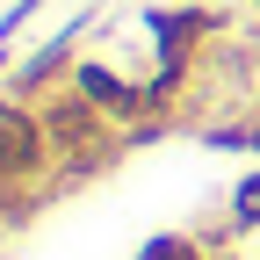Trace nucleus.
Wrapping results in <instances>:
<instances>
[{
  "label": "nucleus",
  "mask_w": 260,
  "mask_h": 260,
  "mask_svg": "<svg viewBox=\"0 0 260 260\" xmlns=\"http://www.w3.org/2000/svg\"><path fill=\"white\" fill-rule=\"evenodd\" d=\"M138 260H210V239L203 232H159L138 246Z\"/></svg>",
  "instance_id": "nucleus-2"
},
{
  "label": "nucleus",
  "mask_w": 260,
  "mask_h": 260,
  "mask_svg": "<svg viewBox=\"0 0 260 260\" xmlns=\"http://www.w3.org/2000/svg\"><path fill=\"white\" fill-rule=\"evenodd\" d=\"M224 224L239 239H260V174H239L232 195H224Z\"/></svg>",
  "instance_id": "nucleus-1"
}]
</instances>
